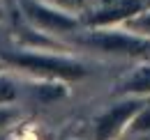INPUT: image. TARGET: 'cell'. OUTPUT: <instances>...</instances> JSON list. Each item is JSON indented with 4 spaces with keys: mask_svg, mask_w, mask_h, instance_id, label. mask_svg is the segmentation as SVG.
Listing matches in <instances>:
<instances>
[{
    "mask_svg": "<svg viewBox=\"0 0 150 140\" xmlns=\"http://www.w3.org/2000/svg\"><path fill=\"white\" fill-rule=\"evenodd\" d=\"M9 64H16L21 69H30L42 76H56L65 80H79L83 78L88 71L86 67L69 62V60H60V57H46V55H35V53H0Z\"/></svg>",
    "mask_w": 150,
    "mask_h": 140,
    "instance_id": "6da1fadb",
    "label": "cell"
},
{
    "mask_svg": "<svg viewBox=\"0 0 150 140\" xmlns=\"http://www.w3.org/2000/svg\"><path fill=\"white\" fill-rule=\"evenodd\" d=\"M21 9L25 12V16L30 21H35L42 30L46 32H65L76 28V21L67 14H60L56 9H49L44 5H39L35 0H21Z\"/></svg>",
    "mask_w": 150,
    "mask_h": 140,
    "instance_id": "7a4b0ae2",
    "label": "cell"
},
{
    "mask_svg": "<svg viewBox=\"0 0 150 140\" xmlns=\"http://www.w3.org/2000/svg\"><path fill=\"white\" fill-rule=\"evenodd\" d=\"M83 44L106 53H120V55H141V53L150 51V41L127 35H93L83 39Z\"/></svg>",
    "mask_w": 150,
    "mask_h": 140,
    "instance_id": "3957f363",
    "label": "cell"
},
{
    "mask_svg": "<svg viewBox=\"0 0 150 140\" xmlns=\"http://www.w3.org/2000/svg\"><path fill=\"white\" fill-rule=\"evenodd\" d=\"M141 110V104L139 101H125V104L113 106L109 113H104L97 122V131H95V140H111L122 126L125 122L134 117L136 113Z\"/></svg>",
    "mask_w": 150,
    "mask_h": 140,
    "instance_id": "277c9868",
    "label": "cell"
},
{
    "mask_svg": "<svg viewBox=\"0 0 150 140\" xmlns=\"http://www.w3.org/2000/svg\"><path fill=\"white\" fill-rule=\"evenodd\" d=\"M143 9V2L141 0H120L118 5H113L109 9H102L88 18L90 25H109V23H118V21H125L132 18L134 14H139Z\"/></svg>",
    "mask_w": 150,
    "mask_h": 140,
    "instance_id": "5b68a950",
    "label": "cell"
},
{
    "mask_svg": "<svg viewBox=\"0 0 150 140\" xmlns=\"http://www.w3.org/2000/svg\"><path fill=\"white\" fill-rule=\"evenodd\" d=\"M125 92H132V94H148L150 92V67H141L127 80L125 85Z\"/></svg>",
    "mask_w": 150,
    "mask_h": 140,
    "instance_id": "8992f818",
    "label": "cell"
},
{
    "mask_svg": "<svg viewBox=\"0 0 150 140\" xmlns=\"http://www.w3.org/2000/svg\"><path fill=\"white\" fill-rule=\"evenodd\" d=\"M39 101H56L60 97H65V88H60L58 83H42L35 88Z\"/></svg>",
    "mask_w": 150,
    "mask_h": 140,
    "instance_id": "52a82bcc",
    "label": "cell"
},
{
    "mask_svg": "<svg viewBox=\"0 0 150 140\" xmlns=\"http://www.w3.org/2000/svg\"><path fill=\"white\" fill-rule=\"evenodd\" d=\"M134 131H150V108H141L134 117Z\"/></svg>",
    "mask_w": 150,
    "mask_h": 140,
    "instance_id": "ba28073f",
    "label": "cell"
},
{
    "mask_svg": "<svg viewBox=\"0 0 150 140\" xmlns=\"http://www.w3.org/2000/svg\"><path fill=\"white\" fill-rule=\"evenodd\" d=\"M14 97H16L14 85L7 78H0V104H9V101H14Z\"/></svg>",
    "mask_w": 150,
    "mask_h": 140,
    "instance_id": "9c48e42d",
    "label": "cell"
},
{
    "mask_svg": "<svg viewBox=\"0 0 150 140\" xmlns=\"http://www.w3.org/2000/svg\"><path fill=\"white\" fill-rule=\"evenodd\" d=\"M132 28H134V30H141L143 35L150 37V14H146V16H141V18H136V21H132Z\"/></svg>",
    "mask_w": 150,
    "mask_h": 140,
    "instance_id": "30bf717a",
    "label": "cell"
},
{
    "mask_svg": "<svg viewBox=\"0 0 150 140\" xmlns=\"http://www.w3.org/2000/svg\"><path fill=\"white\" fill-rule=\"evenodd\" d=\"M9 120H12V113L9 110H0V126H5Z\"/></svg>",
    "mask_w": 150,
    "mask_h": 140,
    "instance_id": "8fae6325",
    "label": "cell"
},
{
    "mask_svg": "<svg viewBox=\"0 0 150 140\" xmlns=\"http://www.w3.org/2000/svg\"><path fill=\"white\" fill-rule=\"evenodd\" d=\"M53 2L62 5V7H74V5H76V0H53Z\"/></svg>",
    "mask_w": 150,
    "mask_h": 140,
    "instance_id": "7c38bea8",
    "label": "cell"
},
{
    "mask_svg": "<svg viewBox=\"0 0 150 140\" xmlns=\"http://www.w3.org/2000/svg\"><path fill=\"white\" fill-rule=\"evenodd\" d=\"M0 16H2V12H0Z\"/></svg>",
    "mask_w": 150,
    "mask_h": 140,
    "instance_id": "4fadbf2b",
    "label": "cell"
}]
</instances>
